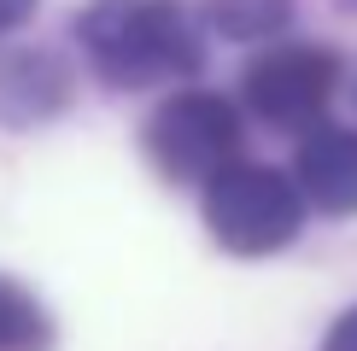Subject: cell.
Instances as JSON below:
<instances>
[{
    "label": "cell",
    "mask_w": 357,
    "mask_h": 351,
    "mask_svg": "<svg viewBox=\"0 0 357 351\" xmlns=\"http://www.w3.org/2000/svg\"><path fill=\"white\" fill-rule=\"evenodd\" d=\"M29 12H36V0H0V36H6V29H18Z\"/></svg>",
    "instance_id": "9"
},
{
    "label": "cell",
    "mask_w": 357,
    "mask_h": 351,
    "mask_svg": "<svg viewBox=\"0 0 357 351\" xmlns=\"http://www.w3.org/2000/svg\"><path fill=\"white\" fill-rule=\"evenodd\" d=\"M299 199L346 217L357 211V135L340 123H310L299 141Z\"/></svg>",
    "instance_id": "5"
},
{
    "label": "cell",
    "mask_w": 357,
    "mask_h": 351,
    "mask_svg": "<svg viewBox=\"0 0 357 351\" xmlns=\"http://www.w3.org/2000/svg\"><path fill=\"white\" fill-rule=\"evenodd\" d=\"M322 351H357V304H351V311H346V316H340L334 328H328Z\"/></svg>",
    "instance_id": "8"
},
{
    "label": "cell",
    "mask_w": 357,
    "mask_h": 351,
    "mask_svg": "<svg viewBox=\"0 0 357 351\" xmlns=\"http://www.w3.org/2000/svg\"><path fill=\"white\" fill-rule=\"evenodd\" d=\"M205 223L229 252H281L305 223V199L293 187V176H281L270 164H246L234 158L229 170H217L205 182Z\"/></svg>",
    "instance_id": "2"
},
{
    "label": "cell",
    "mask_w": 357,
    "mask_h": 351,
    "mask_svg": "<svg viewBox=\"0 0 357 351\" xmlns=\"http://www.w3.org/2000/svg\"><path fill=\"white\" fill-rule=\"evenodd\" d=\"M77 36L88 65L117 88H158L199 70V29L176 0H94Z\"/></svg>",
    "instance_id": "1"
},
{
    "label": "cell",
    "mask_w": 357,
    "mask_h": 351,
    "mask_svg": "<svg viewBox=\"0 0 357 351\" xmlns=\"http://www.w3.org/2000/svg\"><path fill=\"white\" fill-rule=\"evenodd\" d=\"M346 6H357V0H346Z\"/></svg>",
    "instance_id": "10"
},
{
    "label": "cell",
    "mask_w": 357,
    "mask_h": 351,
    "mask_svg": "<svg viewBox=\"0 0 357 351\" xmlns=\"http://www.w3.org/2000/svg\"><path fill=\"white\" fill-rule=\"evenodd\" d=\"M211 24L234 41H264L287 24V0H211Z\"/></svg>",
    "instance_id": "7"
},
{
    "label": "cell",
    "mask_w": 357,
    "mask_h": 351,
    "mask_svg": "<svg viewBox=\"0 0 357 351\" xmlns=\"http://www.w3.org/2000/svg\"><path fill=\"white\" fill-rule=\"evenodd\" d=\"M246 106L275 129H310L334 94V58L322 47H270L246 65Z\"/></svg>",
    "instance_id": "4"
},
{
    "label": "cell",
    "mask_w": 357,
    "mask_h": 351,
    "mask_svg": "<svg viewBox=\"0 0 357 351\" xmlns=\"http://www.w3.org/2000/svg\"><path fill=\"white\" fill-rule=\"evenodd\" d=\"M47 345V316L18 281L0 275V351H41Z\"/></svg>",
    "instance_id": "6"
},
{
    "label": "cell",
    "mask_w": 357,
    "mask_h": 351,
    "mask_svg": "<svg viewBox=\"0 0 357 351\" xmlns=\"http://www.w3.org/2000/svg\"><path fill=\"white\" fill-rule=\"evenodd\" d=\"M234 146H241V117H234L229 100L217 94H170L165 106L146 123V153L153 164L170 176V182H211L217 170L234 164Z\"/></svg>",
    "instance_id": "3"
}]
</instances>
